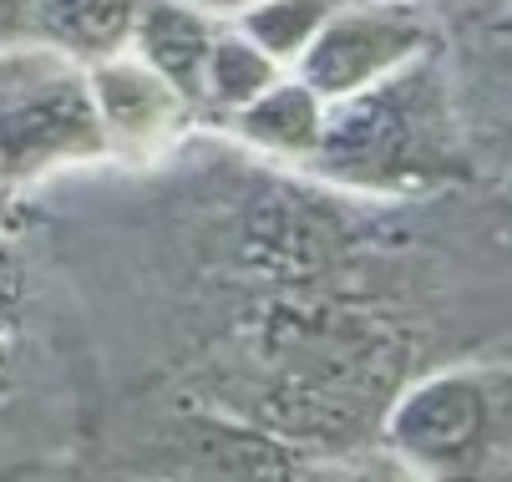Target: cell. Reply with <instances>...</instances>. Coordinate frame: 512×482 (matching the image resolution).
Returning a JSON list of instances; mask_svg holds the SVG:
<instances>
[{
	"label": "cell",
	"instance_id": "8fae6325",
	"mask_svg": "<svg viewBox=\"0 0 512 482\" xmlns=\"http://www.w3.org/2000/svg\"><path fill=\"white\" fill-rule=\"evenodd\" d=\"M31 36V0H0V46Z\"/></svg>",
	"mask_w": 512,
	"mask_h": 482
},
{
	"label": "cell",
	"instance_id": "7c38bea8",
	"mask_svg": "<svg viewBox=\"0 0 512 482\" xmlns=\"http://www.w3.org/2000/svg\"><path fill=\"white\" fill-rule=\"evenodd\" d=\"M188 6H198V11H208V16H218V21H234L239 11L254 6V0H188Z\"/></svg>",
	"mask_w": 512,
	"mask_h": 482
},
{
	"label": "cell",
	"instance_id": "ba28073f",
	"mask_svg": "<svg viewBox=\"0 0 512 482\" xmlns=\"http://www.w3.org/2000/svg\"><path fill=\"white\" fill-rule=\"evenodd\" d=\"M325 112H330V102H320L295 72H284L269 92H259L229 122L239 127L249 148H259L269 158H289V163H310L320 148V132H325Z\"/></svg>",
	"mask_w": 512,
	"mask_h": 482
},
{
	"label": "cell",
	"instance_id": "6da1fadb",
	"mask_svg": "<svg viewBox=\"0 0 512 482\" xmlns=\"http://www.w3.org/2000/svg\"><path fill=\"white\" fill-rule=\"evenodd\" d=\"M320 178L365 198H411L467 173V117L447 51L401 66L396 77L330 102L320 148L310 158Z\"/></svg>",
	"mask_w": 512,
	"mask_h": 482
},
{
	"label": "cell",
	"instance_id": "9c48e42d",
	"mask_svg": "<svg viewBox=\"0 0 512 482\" xmlns=\"http://www.w3.org/2000/svg\"><path fill=\"white\" fill-rule=\"evenodd\" d=\"M279 77H284V66L269 61L234 21H224L218 36H213V46H208V61H203V102L198 107H208V112H218L229 122L259 92H269Z\"/></svg>",
	"mask_w": 512,
	"mask_h": 482
},
{
	"label": "cell",
	"instance_id": "5b68a950",
	"mask_svg": "<svg viewBox=\"0 0 512 482\" xmlns=\"http://www.w3.org/2000/svg\"><path fill=\"white\" fill-rule=\"evenodd\" d=\"M87 77H92V97H97V112H102V127H107L112 158H142L148 163V158L168 153L193 117V107L153 72V66H142L132 51L87 66Z\"/></svg>",
	"mask_w": 512,
	"mask_h": 482
},
{
	"label": "cell",
	"instance_id": "8992f818",
	"mask_svg": "<svg viewBox=\"0 0 512 482\" xmlns=\"http://www.w3.org/2000/svg\"><path fill=\"white\" fill-rule=\"evenodd\" d=\"M218 16L188 6V0H148L137 16V31H132V56L153 72L198 112L203 102V61H208V46L218 36Z\"/></svg>",
	"mask_w": 512,
	"mask_h": 482
},
{
	"label": "cell",
	"instance_id": "3957f363",
	"mask_svg": "<svg viewBox=\"0 0 512 482\" xmlns=\"http://www.w3.org/2000/svg\"><path fill=\"white\" fill-rule=\"evenodd\" d=\"M112 158L92 77L36 36L0 46V178L11 193Z\"/></svg>",
	"mask_w": 512,
	"mask_h": 482
},
{
	"label": "cell",
	"instance_id": "4fadbf2b",
	"mask_svg": "<svg viewBox=\"0 0 512 482\" xmlns=\"http://www.w3.org/2000/svg\"><path fill=\"white\" fill-rule=\"evenodd\" d=\"M411 6H421V11H431V16H436V6H467V11H497V6H512V0H411Z\"/></svg>",
	"mask_w": 512,
	"mask_h": 482
},
{
	"label": "cell",
	"instance_id": "5bb4252c",
	"mask_svg": "<svg viewBox=\"0 0 512 482\" xmlns=\"http://www.w3.org/2000/svg\"><path fill=\"white\" fill-rule=\"evenodd\" d=\"M11 198H16V193L6 188V178H0V219H6V209H11Z\"/></svg>",
	"mask_w": 512,
	"mask_h": 482
},
{
	"label": "cell",
	"instance_id": "9a60e30c",
	"mask_svg": "<svg viewBox=\"0 0 512 482\" xmlns=\"http://www.w3.org/2000/svg\"><path fill=\"white\" fill-rule=\"evenodd\" d=\"M6 325L11 320H6V310H0V366H6Z\"/></svg>",
	"mask_w": 512,
	"mask_h": 482
},
{
	"label": "cell",
	"instance_id": "7a4b0ae2",
	"mask_svg": "<svg viewBox=\"0 0 512 482\" xmlns=\"http://www.w3.org/2000/svg\"><path fill=\"white\" fill-rule=\"evenodd\" d=\"M381 432L411 482H512V356L406 381Z\"/></svg>",
	"mask_w": 512,
	"mask_h": 482
},
{
	"label": "cell",
	"instance_id": "30bf717a",
	"mask_svg": "<svg viewBox=\"0 0 512 482\" xmlns=\"http://www.w3.org/2000/svg\"><path fill=\"white\" fill-rule=\"evenodd\" d=\"M330 11H335V0H254L249 11L234 16V26L269 61H279L284 72H295V61L320 36V26L330 21Z\"/></svg>",
	"mask_w": 512,
	"mask_h": 482
},
{
	"label": "cell",
	"instance_id": "52a82bcc",
	"mask_svg": "<svg viewBox=\"0 0 512 482\" xmlns=\"http://www.w3.org/2000/svg\"><path fill=\"white\" fill-rule=\"evenodd\" d=\"M142 6L148 0H31V36L97 66L132 46Z\"/></svg>",
	"mask_w": 512,
	"mask_h": 482
},
{
	"label": "cell",
	"instance_id": "277c9868",
	"mask_svg": "<svg viewBox=\"0 0 512 482\" xmlns=\"http://www.w3.org/2000/svg\"><path fill=\"white\" fill-rule=\"evenodd\" d=\"M442 46V26L411 0H335L330 21L295 61L320 102H345Z\"/></svg>",
	"mask_w": 512,
	"mask_h": 482
}]
</instances>
